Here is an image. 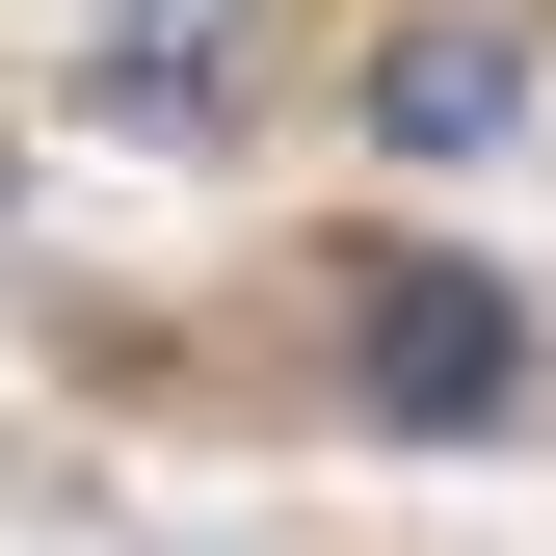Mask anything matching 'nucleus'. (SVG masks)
I'll use <instances>...</instances> for the list:
<instances>
[{
    "instance_id": "obj_1",
    "label": "nucleus",
    "mask_w": 556,
    "mask_h": 556,
    "mask_svg": "<svg viewBox=\"0 0 556 556\" xmlns=\"http://www.w3.org/2000/svg\"><path fill=\"white\" fill-rule=\"evenodd\" d=\"M318 318H344V397H371L397 451H477V425L530 397V292H504V265H451V239H344Z\"/></svg>"
},
{
    "instance_id": "obj_2",
    "label": "nucleus",
    "mask_w": 556,
    "mask_h": 556,
    "mask_svg": "<svg viewBox=\"0 0 556 556\" xmlns=\"http://www.w3.org/2000/svg\"><path fill=\"white\" fill-rule=\"evenodd\" d=\"M80 27H106V106L132 132H213L239 53H265V0H80Z\"/></svg>"
},
{
    "instance_id": "obj_3",
    "label": "nucleus",
    "mask_w": 556,
    "mask_h": 556,
    "mask_svg": "<svg viewBox=\"0 0 556 556\" xmlns=\"http://www.w3.org/2000/svg\"><path fill=\"white\" fill-rule=\"evenodd\" d=\"M504 106H530V27H397L371 53V132H397V160H477Z\"/></svg>"
}]
</instances>
